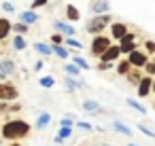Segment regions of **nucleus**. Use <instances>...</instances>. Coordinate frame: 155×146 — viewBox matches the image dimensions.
Instances as JSON below:
<instances>
[{
	"label": "nucleus",
	"mask_w": 155,
	"mask_h": 146,
	"mask_svg": "<svg viewBox=\"0 0 155 146\" xmlns=\"http://www.w3.org/2000/svg\"><path fill=\"white\" fill-rule=\"evenodd\" d=\"M30 125L26 123V121H21V119H11V121H7L5 125H2V129H0V135H2L5 140H9V142H19L21 138H26L28 133H30Z\"/></svg>",
	"instance_id": "1"
},
{
	"label": "nucleus",
	"mask_w": 155,
	"mask_h": 146,
	"mask_svg": "<svg viewBox=\"0 0 155 146\" xmlns=\"http://www.w3.org/2000/svg\"><path fill=\"white\" fill-rule=\"evenodd\" d=\"M110 24H113V15H110V13H104V15H94L91 19H87V21H85V32H87V34L98 36V34H102V32H104Z\"/></svg>",
	"instance_id": "2"
},
{
	"label": "nucleus",
	"mask_w": 155,
	"mask_h": 146,
	"mask_svg": "<svg viewBox=\"0 0 155 146\" xmlns=\"http://www.w3.org/2000/svg\"><path fill=\"white\" fill-rule=\"evenodd\" d=\"M17 97H19L17 85L9 83V81H0V102H15Z\"/></svg>",
	"instance_id": "3"
},
{
	"label": "nucleus",
	"mask_w": 155,
	"mask_h": 146,
	"mask_svg": "<svg viewBox=\"0 0 155 146\" xmlns=\"http://www.w3.org/2000/svg\"><path fill=\"white\" fill-rule=\"evenodd\" d=\"M110 45H113V43H110V38H108V36L98 34V36H94V40H91V49H89V51H91V55H94V57H100V55L110 47Z\"/></svg>",
	"instance_id": "4"
},
{
	"label": "nucleus",
	"mask_w": 155,
	"mask_h": 146,
	"mask_svg": "<svg viewBox=\"0 0 155 146\" xmlns=\"http://www.w3.org/2000/svg\"><path fill=\"white\" fill-rule=\"evenodd\" d=\"M127 62H130V66H132V68H144V66H147V62H149V55H147L144 51L136 49V51L127 53Z\"/></svg>",
	"instance_id": "5"
},
{
	"label": "nucleus",
	"mask_w": 155,
	"mask_h": 146,
	"mask_svg": "<svg viewBox=\"0 0 155 146\" xmlns=\"http://www.w3.org/2000/svg\"><path fill=\"white\" fill-rule=\"evenodd\" d=\"M119 55H121V47H119V45H110V47H108V49L100 55V62H102V64L113 62V64H115V62L119 59Z\"/></svg>",
	"instance_id": "6"
},
{
	"label": "nucleus",
	"mask_w": 155,
	"mask_h": 146,
	"mask_svg": "<svg viewBox=\"0 0 155 146\" xmlns=\"http://www.w3.org/2000/svg\"><path fill=\"white\" fill-rule=\"evenodd\" d=\"M15 74V62L13 59H0V81Z\"/></svg>",
	"instance_id": "7"
},
{
	"label": "nucleus",
	"mask_w": 155,
	"mask_h": 146,
	"mask_svg": "<svg viewBox=\"0 0 155 146\" xmlns=\"http://www.w3.org/2000/svg\"><path fill=\"white\" fill-rule=\"evenodd\" d=\"M108 28H110V36H113L115 40H121V38L127 34V26L121 24V21H113Z\"/></svg>",
	"instance_id": "8"
},
{
	"label": "nucleus",
	"mask_w": 155,
	"mask_h": 146,
	"mask_svg": "<svg viewBox=\"0 0 155 146\" xmlns=\"http://www.w3.org/2000/svg\"><path fill=\"white\" fill-rule=\"evenodd\" d=\"M153 89V76H142V81L138 83V97H147Z\"/></svg>",
	"instance_id": "9"
},
{
	"label": "nucleus",
	"mask_w": 155,
	"mask_h": 146,
	"mask_svg": "<svg viewBox=\"0 0 155 146\" xmlns=\"http://www.w3.org/2000/svg\"><path fill=\"white\" fill-rule=\"evenodd\" d=\"M89 11L94 15H104V13L110 11V2H108V0H94L91 7H89Z\"/></svg>",
	"instance_id": "10"
},
{
	"label": "nucleus",
	"mask_w": 155,
	"mask_h": 146,
	"mask_svg": "<svg viewBox=\"0 0 155 146\" xmlns=\"http://www.w3.org/2000/svg\"><path fill=\"white\" fill-rule=\"evenodd\" d=\"M53 30L55 32H60L62 36H74V28L70 26V24H66V21H53Z\"/></svg>",
	"instance_id": "11"
},
{
	"label": "nucleus",
	"mask_w": 155,
	"mask_h": 146,
	"mask_svg": "<svg viewBox=\"0 0 155 146\" xmlns=\"http://www.w3.org/2000/svg\"><path fill=\"white\" fill-rule=\"evenodd\" d=\"M11 32H13V24L5 17H0V40H5Z\"/></svg>",
	"instance_id": "12"
},
{
	"label": "nucleus",
	"mask_w": 155,
	"mask_h": 146,
	"mask_svg": "<svg viewBox=\"0 0 155 146\" xmlns=\"http://www.w3.org/2000/svg\"><path fill=\"white\" fill-rule=\"evenodd\" d=\"M19 21H21V24H26V26H30V24H36V21H38V15L30 9V11L19 13Z\"/></svg>",
	"instance_id": "13"
},
{
	"label": "nucleus",
	"mask_w": 155,
	"mask_h": 146,
	"mask_svg": "<svg viewBox=\"0 0 155 146\" xmlns=\"http://www.w3.org/2000/svg\"><path fill=\"white\" fill-rule=\"evenodd\" d=\"M32 47H34V51H36V53H41L43 57H51V55H53L51 45H45V43H34Z\"/></svg>",
	"instance_id": "14"
},
{
	"label": "nucleus",
	"mask_w": 155,
	"mask_h": 146,
	"mask_svg": "<svg viewBox=\"0 0 155 146\" xmlns=\"http://www.w3.org/2000/svg\"><path fill=\"white\" fill-rule=\"evenodd\" d=\"M125 76H127L130 85H136V87H138V83L142 81V76H144V74L140 72V68H132V70H130V72H127Z\"/></svg>",
	"instance_id": "15"
},
{
	"label": "nucleus",
	"mask_w": 155,
	"mask_h": 146,
	"mask_svg": "<svg viewBox=\"0 0 155 146\" xmlns=\"http://www.w3.org/2000/svg\"><path fill=\"white\" fill-rule=\"evenodd\" d=\"M49 123H51V114H49V112H41L38 119L34 121V129H45Z\"/></svg>",
	"instance_id": "16"
},
{
	"label": "nucleus",
	"mask_w": 155,
	"mask_h": 146,
	"mask_svg": "<svg viewBox=\"0 0 155 146\" xmlns=\"http://www.w3.org/2000/svg\"><path fill=\"white\" fill-rule=\"evenodd\" d=\"M64 13H66V17H68L70 21H79V19H81V13H79V9H77L74 5H66Z\"/></svg>",
	"instance_id": "17"
},
{
	"label": "nucleus",
	"mask_w": 155,
	"mask_h": 146,
	"mask_svg": "<svg viewBox=\"0 0 155 146\" xmlns=\"http://www.w3.org/2000/svg\"><path fill=\"white\" fill-rule=\"evenodd\" d=\"M51 49H53V55H58L60 59H68V57H70L66 45H51Z\"/></svg>",
	"instance_id": "18"
},
{
	"label": "nucleus",
	"mask_w": 155,
	"mask_h": 146,
	"mask_svg": "<svg viewBox=\"0 0 155 146\" xmlns=\"http://www.w3.org/2000/svg\"><path fill=\"white\" fill-rule=\"evenodd\" d=\"M115 70H117V74H121V76H125L130 70H132V66H130V62H127V57L125 59H119L117 62V66H115Z\"/></svg>",
	"instance_id": "19"
},
{
	"label": "nucleus",
	"mask_w": 155,
	"mask_h": 146,
	"mask_svg": "<svg viewBox=\"0 0 155 146\" xmlns=\"http://www.w3.org/2000/svg\"><path fill=\"white\" fill-rule=\"evenodd\" d=\"M83 108H85L87 112H102V106H100L96 100H85V102H83Z\"/></svg>",
	"instance_id": "20"
},
{
	"label": "nucleus",
	"mask_w": 155,
	"mask_h": 146,
	"mask_svg": "<svg viewBox=\"0 0 155 146\" xmlns=\"http://www.w3.org/2000/svg\"><path fill=\"white\" fill-rule=\"evenodd\" d=\"M125 104H127L130 108H134V110H136L138 114H147V108H144V106H142L140 102H136L134 97H127V100H125Z\"/></svg>",
	"instance_id": "21"
},
{
	"label": "nucleus",
	"mask_w": 155,
	"mask_h": 146,
	"mask_svg": "<svg viewBox=\"0 0 155 146\" xmlns=\"http://www.w3.org/2000/svg\"><path fill=\"white\" fill-rule=\"evenodd\" d=\"M113 129H117L119 133H123V135H132L134 131L125 125V123H121V121H113Z\"/></svg>",
	"instance_id": "22"
},
{
	"label": "nucleus",
	"mask_w": 155,
	"mask_h": 146,
	"mask_svg": "<svg viewBox=\"0 0 155 146\" xmlns=\"http://www.w3.org/2000/svg\"><path fill=\"white\" fill-rule=\"evenodd\" d=\"M72 62H74V66H77L79 70H89V68H91V66L87 64V59H85V57H81V55H74V57H72Z\"/></svg>",
	"instance_id": "23"
},
{
	"label": "nucleus",
	"mask_w": 155,
	"mask_h": 146,
	"mask_svg": "<svg viewBox=\"0 0 155 146\" xmlns=\"http://www.w3.org/2000/svg\"><path fill=\"white\" fill-rule=\"evenodd\" d=\"M64 45H66V47H72V49H77V51L83 49V45H81L74 36H66V38H64Z\"/></svg>",
	"instance_id": "24"
},
{
	"label": "nucleus",
	"mask_w": 155,
	"mask_h": 146,
	"mask_svg": "<svg viewBox=\"0 0 155 146\" xmlns=\"http://www.w3.org/2000/svg\"><path fill=\"white\" fill-rule=\"evenodd\" d=\"M11 47H13L15 51H24V49H26V40H24V36L17 34V36L13 38V45H11Z\"/></svg>",
	"instance_id": "25"
},
{
	"label": "nucleus",
	"mask_w": 155,
	"mask_h": 146,
	"mask_svg": "<svg viewBox=\"0 0 155 146\" xmlns=\"http://www.w3.org/2000/svg\"><path fill=\"white\" fill-rule=\"evenodd\" d=\"M38 85H41V87H45V89H49V87H53V85H55V78H53L51 74H47V76H43V78L38 81Z\"/></svg>",
	"instance_id": "26"
},
{
	"label": "nucleus",
	"mask_w": 155,
	"mask_h": 146,
	"mask_svg": "<svg viewBox=\"0 0 155 146\" xmlns=\"http://www.w3.org/2000/svg\"><path fill=\"white\" fill-rule=\"evenodd\" d=\"M64 72H66L68 76H74V78L79 76V68H77L74 64H64Z\"/></svg>",
	"instance_id": "27"
},
{
	"label": "nucleus",
	"mask_w": 155,
	"mask_h": 146,
	"mask_svg": "<svg viewBox=\"0 0 155 146\" xmlns=\"http://www.w3.org/2000/svg\"><path fill=\"white\" fill-rule=\"evenodd\" d=\"M13 32H15V34H19V36H24V34L28 32V26H26V24H21V21H17V24H13Z\"/></svg>",
	"instance_id": "28"
},
{
	"label": "nucleus",
	"mask_w": 155,
	"mask_h": 146,
	"mask_svg": "<svg viewBox=\"0 0 155 146\" xmlns=\"http://www.w3.org/2000/svg\"><path fill=\"white\" fill-rule=\"evenodd\" d=\"M64 83H66V89H68V91H74V89H77L79 78H74V76H68V74H66V81H64Z\"/></svg>",
	"instance_id": "29"
},
{
	"label": "nucleus",
	"mask_w": 155,
	"mask_h": 146,
	"mask_svg": "<svg viewBox=\"0 0 155 146\" xmlns=\"http://www.w3.org/2000/svg\"><path fill=\"white\" fill-rule=\"evenodd\" d=\"M119 47H121V53H125V55L138 49V47H136V43H125V45H119Z\"/></svg>",
	"instance_id": "30"
},
{
	"label": "nucleus",
	"mask_w": 155,
	"mask_h": 146,
	"mask_svg": "<svg viewBox=\"0 0 155 146\" xmlns=\"http://www.w3.org/2000/svg\"><path fill=\"white\" fill-rule=\"evenodd\" d=\"M144 70H147V76H153L155 78V59H149L147 66H144Z\"/></svg>",
	"instance_id": "31"
},
{
	"label": "nucleus",
	"mask_w": 155,
	"mask_h": 146,
	"mask_svg": "<svg viewBox=\"0 0 155 146\" xmlns=\"http://www.w3.org/2000/svg\"><path fill=\"white\" fill-rule=\"evenodd\" d=\"M62 140H68L72 135V127H60V133H58Z\"/></svg>",
	"instance_id": "32"
},
{
	"label": "nucleus",
	"mask_w": 155,
	"mask_h": 146,
	"mask_svg": "<svg viewBox=\"0 0 155 146\" xmlns=\"http://www.w3.org/2000/svg\"><path fill=\"white\" fill-rule=\"evenodd\" d=\"M51 43H53V45H64V36H62L60 32H53V34H51Z\"/></svg>",
	"instance_id": "33"
},
{
	"label": "nucleus",
	"mask_w": 155,
	"mask_h": 146,
	"mask_svg": "<svg viewBox=\"0 0 155 146\" xmlns=\"http://www.w3.org/2000/svg\"><path fill=\"white\" fill-rule=\"evenodd\" d=\"M134 40H136V34H134V32H127V34H125V36H123L121 40H119V45H125V43H134Z\"/></svg>",
	"instance_id": "34"
},
{
	"label": "nucleus",
	"mask_w": 155,
	"mask_h": 146,
	"mask_svg": "<svg viewBox=\"0 0 155 146\" xmlns=\"http://www.w3.org/2000/svg\"><path fill=\"white\" fill-rule=\"evenodd\" d=\"M136 129H138V131H142L147 138H155V131H151V129H149V127H144V125H136Z\"/></svg>",
	"instance_id": "35"
},
{
	"label": "nucleus",
	"mask_w": 155,
	"mask_h": 146,
	"mask_svg": "<svg viewBox=\"0 0 155 146\" xmlns=\"http://www.w3.org/2000/svg\"><path fill=\"white\" fill-rule=\"evenodd\" d=\"M72 125H74L72 116H62V121H60V127H72Z\"/></svg>",
	"instance_id": "36"
},
{
	"label": "nucleus",
	"mask_w": 155,
	"mask_h": 146,
	"mask_svg": "<svg viewBox=\"0 0 155 146\" xmlns=\"http://www.w3.org/2000/svg\"><path fill=\"white\" fill-rule=\"evenodd\" d=\"M144 47H147V51H144L147 55H153V53H155V43H153V40H147Z\"/></svg>",
	"instance_id": "37"
},
{
	"label": "nucleus",
	"mask_w": 155,
	"mask_h": 146,
	"mask_svg": "<svg viewBox=\"0 0 155 146\" xmlns=\"http://www.w3.org/2000/svg\"><path fill=\"white\" fill-rule=\"evenodd\" d=\"M74 125H77L79 129H83V131H91V129H94V127H91L89 123H85V121H79V123H74Z\"/></svg>",
	"instance_id": "38"
},
{
	"label": "nucleus",
	"mask_w": 155,
	"mask_h": 146,
	"mask_svg": "<svg viewBox=\"0 0 155 146\" xmlns=\"http://www.w3.org/2000/svg\"><path fill=\"white\" fill-rule=\"evenodd\" d=\"M47 2H49V0H32V11H34V9H41V7H45Z\"/></svg>",
	"instance_id": "39"
},
{
	"label": "nucleus",
	"mask_w": 155,
	"mask_h": 146,
	"mask_svg": "<svg viewBox=\"0 0 155 146\" xmlns=\"http://www.w3.org/2000/svg\"><path fill=\"white\" fill-rule=\"evenodd\" d=\"M2 9H5L7 13H15V7H13L11 2H2Z\"/></svg>",
	"instance_id": "40"
},
{
	"label": "nucleus",
	"mask_w": 155,
	"mask_h": 146,
	"mask_svg": "<svg viewBox=\"0 0 155 146\" xmlns=\"http://www.w3.org/2000/svg\"><path fill=\"white\" fill-rule=\"evenodd\" d=\"M108 68H113V62H106V64L100 62V64H98V70H100V72H102V70H108Z\"/></svg>",
	"instance_id": "41"
},
{
	"label": "nucleus",
	"mask_w": 155,
	"mask_h": 146,
	"mask_svg": "<svg viewBox=\"0 0 155 146\" xmlns=\"http://www.w3.org/2000/svg\"><path fill=\"white\" fill-rule=\"evenodd\" d=\"M17 110H21V104H11L9 106V112H17Z\"/></svg>",
	"instance_id": "42"
},
{
	"label": "nucleus",
	"mask_w": 155,
	"mask_h": 146,
	"mask_svg": "<svg viewBox=\"0 0 155 146\" xmlns=\"http://www.w3.org/2000/svg\"><path fill=\"white\" fill-rule=\"evenodd\" d=\"M0 112H9V102H0Z\"/></svg>",
	"instance_id": "43"
},
{
	"label": "nucleus",
	"mask_w": 155,
	"mask_h": 146,
	"mask_svg": "<svg viewBox=\"0 0 155 146\" xmlns=\"http://www.w3.org/2000/svg\"><path fill=\"white\" fill-rule=\"evenodd\" d=\"M43 66H45L43 62H34V72H38V70H43Z\"/></svg>",
	"instance_id": "44"
},
{
	"label": "nucleus",
	"mask_w": 155,
	"mask_h": 146,
	"mask_svg": "<svg viewBox=\"0 0 155 146\" xmlns=\"http://www.w3.org/2000/svg\"><path fill=\"white\" fill-rule=\"evenodd\" d=\"M9 146H21V144H19V142H11Z\"/></svg>",
	"instance_id": "45"
},
{
	"label": "nucleus",
	"mask_w": 155,
	"mask_h": 146,
	"mask_svg": "<svg viewBox=\"0 0 155 146\" xmlns=\"http://www.w3.org/2000/svg\"><path fill=\"white\" fill-rule=\"evenodd\" d=\"M151 91H153V93H155V78H153V89H151Z\"/></svg>",
	"instance_id": "46"
},
{
	"label": "nucleus",
	"mask_w": 155,
	"mask_h": 146,
	"mask_svg": "<svg viewBox=\"0 0 155 146\" xmlns=\"http://www.w3.org/2000/svg\"><path fill=\"white\" fill-rule=\"evenodd\" d=\"M127 146H140V144H127Z\"/></svg>",
	"instance_id": "47"
},
{
	"label": "nucleus",
	"mask_w": 155,
	"mask_h": 146,
	"mask_svg": "<svg viewBox=\"0 0 155 146\" xmlns=\"http://www.w3.org/2000/svg\"><path fill=\"white\" fill-rule=\"evenodd\" d=\"M102 146H110V144H102Z\"/></svg>",
	"instance_id": "48"
}]
</instances>
